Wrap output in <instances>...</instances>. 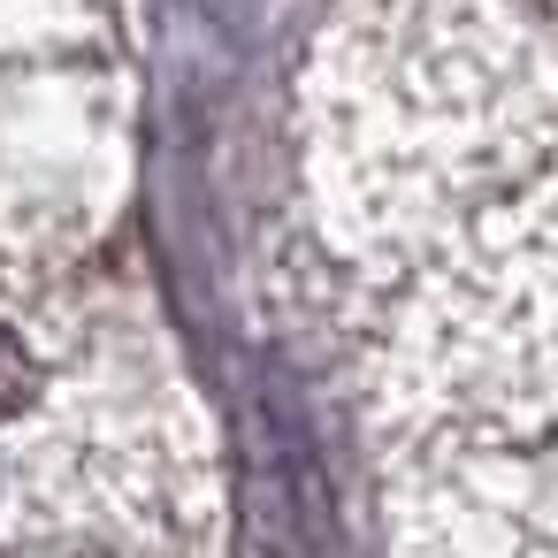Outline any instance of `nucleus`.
I'll use <instances>...</instances> for the list:
<instances>
[{"mask_svg": "<svg viewBox=\"0 0 558 558\" xmlns=\"http://www.w3.org/2000/svg\"><path fill=\"white\" fill-rule=\"evenodd\" d=\"M24 390H32V367H24L16 337H0V413H9V405H24Z\"/></svg>", "mask_w": 558, "mask_h": 558, "instance_id": "nucleus-1", "label": "nucleus"}]
</instances>
